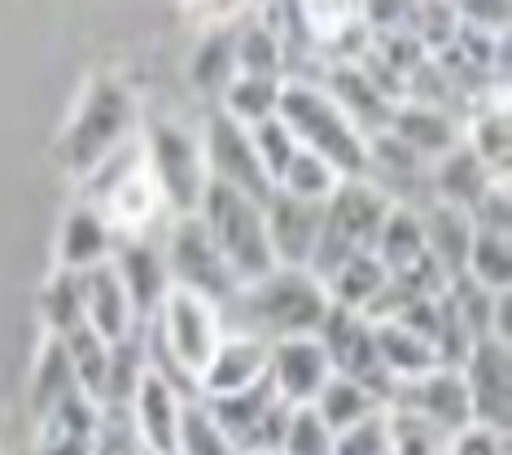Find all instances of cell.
<instances>
[{
  "instance_id": "cell-7",
  "label": "cell",
  "mask_w": 512,
  "mask_h": 455,
  "mask_svg": "<svg viewBox=\"0 0 512 455\" xmlns=\"http://www.w3.org/2000/svg\"><path fill=\"white\" fill-rule=\"evenodd\" d=\"M162 259H167V276L171 285L189 289V294L215 302L219 311L237 298V276L228 272V263L219 259L215 241L206 237L202 219L197 215H184V219H171V232H167V245H162Z\"/></svg>"
},
{
  "instance_id": "cell-1",
  "label": "cell",
  "mask_w": 512,
  "mask_h": 455,
  "mask_svg": "<svg viewBox=\"0 0 512 455\" xmlns=\"http://www.w3.org/2000/svg\"><path fill=\"white\" fill-rule=\"evenodd\" d=\"M329 311L333 302L324 294V280L302 272V267H276L272 276L237 289V298L224 307V320L241 315L246 329L237 333L272 346L285 342V337H316L320 324L329 320Z\"/></svg>"
},
{
  "instance_id": "cell-17",
  "label": "cell",
  "mask_w": 512,
  "mask_h": 455,
  "mask_svg": "<svg viewBox=\"0 0 512 455\" xmlns=\"http://www.w3.org/2000/svg\"><path fill=\"white\" fill-rule=\"evenodd\" d=\"M386 132L399 140L403 149H412L425 167L460 145V119H456V114L434 110V105H416V101H399V105H394Z\"/></svg>"
},
{
  "instance_id": "cell-13",
  "label": "cell",
  "mask_w": 512,
  "mask_h": 455,
  "mask_svg": "<svg viewBox=\"0 0 512 455\" xmlns=\"http://www.w3.org/2000/svg\"><path fill=\"white\" fill-rule=\"evenodd\" d=\"M263 219H267V241H272L276 267H302L307 272L316 241H320V228H324V206L272 193L263 206Z\"/></svg>"
},
{
  "instance_id": "cell-4",
  "label": "cell",
  "mask_w": 512,
  "mask_h": 455,
  "mask_svg": "<svg viewBox=\"0 0 512 455\" xmlns=\"http://www.w3.org/2000/svg\"><path fill=\"white\" fill-rule=\"evenodd\" d=\"M197 219H202L206 237L215 241L219 259L228 263V272L237 276L241 289L276 272L263 206L250 202L246 193L224 189V184H206V197H202V206H197Z\"/></svg>"
},
{
  "instance_id": "cell-22",
  "label": "cell",
  "mask_w": 512,
  "mask_h": 455,
  "mask_svg": "<svg viewBox=\"0 0 512 455\" xmlns=\"http://www.w3.org/2000/svg\"><path fill=\"white\" fill-rule=\"evenodd\" d=\"M486 189H491V171L464 149V140L451 149V154L429 162V193H434L438 206H451V210H464V215H469V210L482 202Z\"/></svg>"
},
{
  "instance_id": "cell-9",
  "label": "cell",
  "mask_w": 512,
  "mask_h": 455,
  "mask_svg": "<svg viewBox=\"0 0 512 455\" xmlns=\"http://www.w3.org/2000/svg\"><path fill=\"white\" fill-rule=\"evenodd\" d=\"M202 158H206L211 184L246 193L250 202H259V206H267V197L276 193L259 154H254V145H250V132L241 123H232L224 110H211V119L202 127Z\"/></svg>"
},
{
  "instance_id": "cell-35",
  "label": "cell",
  "mask_w": 512,
  "mask_h": 455,
  "mask_svg": "<svg viewBox=\"0 0 512 455\" xmlns=\"http://www.w3.org/2000/svg\"><path fill=\"white\" fill-rule=\"evenodd\" d=\"M381 416H386L390 455H442L447 451V434H438V429L425 425L421 416L403 412V407H394V403L381 407Z\"/></svg>"
},
{
  "instance_id": "cell-42",
  "label": "cell",
  "mask_w": 512,
  "mask_h": 455,
  "mask_svg": "<svg viewBox=\"0 0 512 455\" xmlns=\"http://www.w3.org/2000/svg\"><path fill=\"white\" fill-rule=\"evenodd\" d=\"M237 455H267V451H237Z\"/></svg>"
},
{
  "instance_id": "cell-11",
  "label": "cell",
  "mask_w": 512,
  "mask_h": 455,
  "mask_svg": "<svg viewBox=\"0 0 512 455\" xmlns=\"http://www.w3.org/2000/svg\"><path fill=\"white\" fill-rule=\"evenodd\" d=\"M267 381L281 403L311 407L324 385L333 381V368L316 337H285V342L267 346Z\"/></svg>"
},
{
  "instance_id": "cell-34",
  "label": "cell",
  "mask_w": 512,
  "mask_h": 455,
  "mask_svg": "<svg viewBox=\"0 0 512 455\" xmlns=\"http://www.w3.org/2000/svg\"><path fill=\"white\" fill-rule=\"evenodd\" d=\"M342 184V175H337L329 162H320L316 154H307V149H298L294 162L285 167V175L276 180V193L294 197V202H311V206H324L333 197V189Z\"/></svg>"
},
{
  "instance_id": "cell-20",
  "label": "cell",
  "mask_w": 512,
  "mask_h": 455,
  "mask_svg": "<svg viewBox=\"0 0 512 455\" xmlns=\"http://www.w3.org/2000/svg\"><path fill=\"white\" fill-rule=\"evenodd\" d=\"M267 377V346L241 333H224L211 368L197 381V399H224V394L250 390L254 381Z\"/></svg>"
},
{
  "instance_id": "cell-12",
  "label": "cell",
  "mask_w": 512,
  "mask_h": 455,
  "mask_svg": "<svg viewBox=\"0 0 512 455\" xmlns=\"http://www.w3.org/2000/svg\"><path fill=\"white\" fill-rule=\"evenodd\" d=\"M390 403L403 407V412H412V416H421L425 425H434L438 434H447V438L473 425L460 368H434V372H425V377H416L407 385H394Z\"/></svg>"
},
{
  "instance_id": "cell-41",
  "label": "cell",
  "mask_w": 512,
  "mask_h": 455,
  "mask_svg": "<svg viewBox=\"0 0 512 455\" xmlns=\"http://www.w3.org/2000/svg\"><path fill=\"white\" fill-rule=\"evenodd\" d=\"M442 455H508V434L469 425V429H460V434L447 438V451Z\"/></svg>"
},
{
  "instance_id": "cell-31",
  "label": "cell",
  "mask_w": 512,
  "mask_h": 455,
  "mask_svg": "<svg viewBox=\"0 0 512 455\" xmlns=\"http://www.w3.org/2000/svg\"><path fill=\"white\" fill-rule=\"evenodd\" d=\"M66 346V359H71V372H75V385L88 394L92 403H106V372H110V346L101 342L88 324H79L62 337Z\"/></svg>"
},
{
  "instance_id": "cell-26",
  "label": "cell",
  "mask_w": 512,
  "mask_h": 455,
  "mask_svg": "<svg viewBox=\"0 0 512 455\" xmlns=\"http://www.w3.org/2000/svg\"><path fill=\"white\" fill-rule=\"evenodd\" d=\"M75 390L79 385H75L62 337H40V355H36V364H31V394H27L31 420H44L62 399H71Z\"/></svg>"
},
{
  "instance_id": "cell-16",
  "label": "cell",
  "mask_w": 512,
  "mask_h": 455,
  "mask_svg": "<svg viewBox=\"0 0 512 455\" xmlns=\"http://www.w3.org/2000/svg\"><path fill=\"white\" fill-rule=\"evenodd\" d=\"M180 407L184 399L171 390L158 372H141L136 381V394L127 403V416L136 425V438H141L145 455H176V429H180Z\"/></svg>"
},
{
  "instance_id": "cell-10",
  "label": "cell",
  "mask_w": 512,
  "mask_h": 455,
  "mask_svg": "<svg viewBox=\"0 0 512 455\" xmlns=\"http://www.w3.org/2000/svg\"><path fill=\"white\" fill-rule=\"evenodd\" d=\"M460 381L469 394V416L473 425L508 434L512 429V346L482 337L469 346L460 364Z\"/></svg>"
},
{
  "instance_id": "cell-14",
  "label": "cell",
  "mask_w": 512,
  "mask_h": 455,
  "mask_svg": "<svg viewBox=\"0 0 512 455\" xmlns=\"http://www.w3.org/2000/svg\"><path fill=\"white\" fill-rule=\"evenodd\" d=\"M79 289H84V324L106 346L127 342V337L145 324L141 315H136L132 298H127L123 280L110 263H101V267H92V272L79 276Z\"/></svg>"
},
{
  "instance_id": "cell-8",
  "label": "cell",
  "mask_w": 512,
  "mask_h": 455,
  "mask_svg": "<svg viewBox=\"0 0 512 455\" xmlns=\"http://www.w3.org/2000/svg\"><path fill=\"white\" fill-rule=\"evenodd\" d=\"M316 342L324 346V355H329L333 377L364 385V390H368L381 407L390 403L394 381L386 377V368H381L377 346H372V324L364 320V315H351V311L333 307V311H329V320L320 324Z\"/></svg>"
},
{
  "instance_id": "cell-18",
  "label": "cell",
  "mask_w": 512,
  "mask_h": 455,
  "mask_svg": "<svg viewBox=\"0 0 512 455\" xmlns=\"http://www.w3.org/2000/svg\"><path fill=\"white\" fill-rule=\"evenodd\" d=\"M464 149L491 171V180H508L512 175V114H508V92L482 97L469 123L460 127Z\"/></svg>"
},
{
  "instance_id": "cell-28",
  "label": "cell",
  "mask_w": 512,
  "mask_h": 455,
  "mask_svg": "<svg viewBox=\"0 0 512 455\" xmlns=\"http://www.w3.org/2000/svg\"><path fill=\"white\" fill-rule=\"evenodd\" d=\"M36 315L44 324V337H66L71 329H79L84 324V289H79V276L53 267L36 294Z\"/></svg>"
},
{
  "instance_id": "cell-23",
  "label": "cell",
  "mask_w": 512,
  "mask_h": 455,
  "mask_svg": "<svg viewBox=\"0 0 512 455\" xmlns=\"http://www.w3.org/2000/svg\"><path fill=\"white\" fill-rule=\"evenodd\" d=\"M232 66L241 79H281L285 84V53H281V35L259 14H241L232 27Z\"/></svg>"
},
{
  "instance_id": "cell-21",
  "label": "cell",
  "mask_w": 512,
  "mask_h": 455,
  "mask_svg": "<svg viewBox=\"0 0 512 455\" xmlns=\"http://www.w3.org/2000/svg\"><path fill=\"white\" fill-rule=\"evenodd\" d=\"M97 420H101V407L84 390H75L44 420H36V455H92Z\"/></svg>"
},
{
  "instance_id": "cell-29",
  "label": "cell",
  "mask_w": 512,
  "mask_h": 455,
  "mask_svg": "<svg viewBox=\"0 0 512 455\" xmlns=\"http://www.w3.org/2000/svg\"><path fill=\"white\" fill-rule=\"evenodd\" d=\"M311 412L320 416V425L329 429V434H346L351 425H359V420H368V416H377L381 412V403L372 399V394L364 390V385H355V381H342V377H333L329 385L320 390V399L311 403Z\"/></svg>"
},
{
  "instance_id": "cell-19",
  "label": "cell",
  "mask_w": 512,
  "mask_h": 455,
  "mask_svg": "<svg viewBox=\"0 0 512 455\" xmlns=\"http://www.w3.org/2000/svg\"><path fill=\"white\" fill-rule=\"evenodd\" d=\"M114 241L119 237L106 228V219L97 215V206L75 202L71 210H66L62 228H57V267L84 276V272H92V267L110 263Z\"/></svg>"
},
{
  "instance_id": "cell-37",
  "label": "cell",
  "mask_w": 512,
  "mask_h": 455,
  "mask_svg": "<svg viewBox=\"0 0 512 455\" xmlns=\"http://www.w3.org/2000/svg\"><path fill=\"white\" fill-rule=\"evenodd\" d=\"M250 145H254V154H259L267 180H272V189H276V180H281L285 167H289V162H294V154H298L294 136L285 132L281 119H267V123H259V127H250Z\"/></svg>"
},
{
  "instance_id": "cell-38",
  "label": "cell",
  "mask_w": 512,
  "mask_h": 455,
  "mask_svg": "<svg viewBox=\"0 0 512 455\" xmlns=\"http://www.w3.org/2000/svg\"><path fill=\"white\" fill-rule=\"evenodd\" d=\"M276 455H333V434L320 425V416L311 407H294Z\"/></svg>"
},
{
  "instance_id": "cell-15",
  "label": "cell",
  "mask_w": 512,
  "mask_h": 455,
  "mask_svg": "<svg viewBox=\"0 0 512 455\" xmlns=\"http://www.w3.org/2000/svg\"><path fill=\"white\" fill-rule=\"evenodd\" d=\"M110 267L119 272L127 298L141 320L158 311V302L167 298L171 276H167V259H162V245H154L149 237H119L110 254Z\"/></svg>"
},
{
  "instance_id": "cell-5",
  "label": "cell",
  "mask_w": 512,
  "mask_h": 455,
  "mask_svg": "<svg viewBox=\"0 0 512 455\" xmlns=\"http://www.w3.org/2000/svg\"><path fill=\"white\" fill-rule=\"evenodd\" d=\"M390 210L394 202L381 189H372L368 180H342L329 202H324V228H320V241H316L307 272L316 280H329L346 259L372 254Z\"/></svg>"
},
{
  "instance_id": "cell-40",
  "label": "cell",
  "mask_w": 512,
  "mask_h": 455,
  "mask_svg": "<svg viewBox=\"0 0 512 455\" xmlns=\"http://www.w3.org/2000/svg\"><path fill=\"white\" fill-rule=\"evenodd\" d=\"M451 9H456V22L482 31V35H499V40H504L508 27H512L508 0H491V5H451Z\"/></svg>"
},
{
  "instance_id": "cell-6",
  "label": "cell",
  "mask_w": 512,
  "mask_h": 455,
  "mask_svg": "<svg viewBox=\"0 0 512 455\" xmlns=\"http://www.w3.org/2000/svg\"><path fill=\"white\" fill-rule=\"evenodd\" d=\"M141 149H145V171L154 180L158 197L176 210V219L197 215L206 197V158H202V136L189 132L184 123L171 119H149L141 132Z\"/></svg>"
},
{
  "instance_id": "cell-39",
  "label": "cell",
  "mask_w": 512,
  "mask_h": 455,
  "mask_svg": "<svg viewBox=\"0 0 512 455\" xmlns=\"http://www.w3.org/2000/svg\"><path fill=\"white\" fill-rule=\"evenodd\" d=\"M469 219H473V232L512 237V180H491V189L469 210Z\"/></svg>"
},
{
  "instance_id": "cell-3",
  "label": "cell",
  "mask_w": 512,
  "mask_h": 455,
  "mask_svg": "<svg viewBox=\"0 0 512 455\" xmlns=\"http://www.w3.org/2000/svg\"><path fill=\"white\" fill-rule=\"evenodd\" d=\"M276 119L285 123V132L294 136L298 149L329 162L342 180H364L368 136L337 110L316 79H285L281 101H276Z\"/></svg>"
},
{
  "instance_id": "cell-32",
  "label": "cell",
  "mask_w": 512,
  "mask_h": 455,
  "mask_svg": "<svg viewBox=\"0 0 512 455\" xmlns=\"http://www.w3.org/2000/svg\"><path fill=\"white\" fill-rule=\"evenodd\" d=\"M477 289L486 294H508L512 289V237H491V232H473L469 259H464V272Z\"/></svg>"
},
{
  "instance_id": "cell-36",
  "label": "cell",
  "mask_w": 512,
  "mask_h": 455,
  "mask_svg": "<svg viewBox=\"0 0 512 455\" xmlns=\"http://www.w3.org/2000/svg\"><path fill=\"white\" fill-rule=\"evenodd\" d=\"M176 455H237L228 447V438L219 434V425L211 420L202 403H184L180 407V429H176Z\"/></svg>"
},
{
  "instance_id": "cell-33",
  "label": "cell",
  "mask_w": 512,
  "mask_h": 455,
  "mask_svg": "<svg viewBox=\"0 0 512 455\" xmlns=\"http://www.w3.org/2000/svg\"><path fill=\"white\" fill-rule=\"evenodd\" d=\"M276 101H281V79H232V84L219 92V110L228 114L232 123L259 127L267 119H276Z\"/></svg>"
},
{
  "instance_id": "cell-30",
  "label": "cell",
  "mask_w": 512,
  "mask_h": 455,
  "mask_svg": "<svg viewBox=\"0 0 512 455\" xmlns=\"http://www.w3.org/2000/svg\"><path fill=\"white\" fill-rule=\"evenodd\" d=\"M232 27H237V18L228 27H211L197 40V49L189 57V79L197 92H215L219 97L237 79V66H232Z\"/></svg>"
},
{
  "instance_id": "cell-25",
  "label": "cell",
  "mask_w": 512,
  "mask_h": 455,
  "mask_svg": "<svg viewBox=\"0 0 512 455\" xmlns=\"http://www.w3.org/2000/svg\"><path fill=\"white\" fill-rule=\"evenodd\" d=\"M372 346H377V359L394 385H407V381L425 377V372L442 368L438 350L429 346L425 337H416L412 329H403V324H394V320L372 324Z\"/></svg>"
},
{
  "instance_id": "cell-27",
  "label": "cell",
  "mask_w": 512,
  "mask_h": 455,
  "mask_svg": "<svg viewBox=\"0 0 512 455\" xmlns=\"http://www.w3.org/2000/svg\"><path fill=\"white\" fill-rule=\"evenodd\" d=\"M386 267L377 263V254H355V259H346L337 272L324 280V294H329L333 307L351 311V315H364L372 302L381 298V289H386Z\"/></svg>"
},
{
  "instance_id": "cell-24",
  "label": "cell",
  "mask_w": 512,
  "mask_h": 455,
  "mask_svg": "<svg viewBox=\"0 0 512 455\" xmlns=\"http://www.w3.org/2000/svg\"><path fill=\"white\" fill-rule=\"evenodd\" d=\"M421 232H425V254L434 259V267L447 280H456L464 272V259H469V245H473V219L464 210L429 202L421 210Z\"/></svg>"
},
{
  "instance_id": "cell-2",
  "label": "cell",
  "mask_w": 512,
  "mask_h": 455,
  "mask_svg": "<svg viewBox=\"0 0 512 455\" xmlns=\"http://www.w3.org/2000/svg\"><path fill=\"white\" fill-rule=\"evenodd\" d=\"M141 136V110L136 97L114 75H92L79 101L71 105L62 136H57V162L71 175L88 180L106 158Z\"/></svg>"
}]
</instances>
